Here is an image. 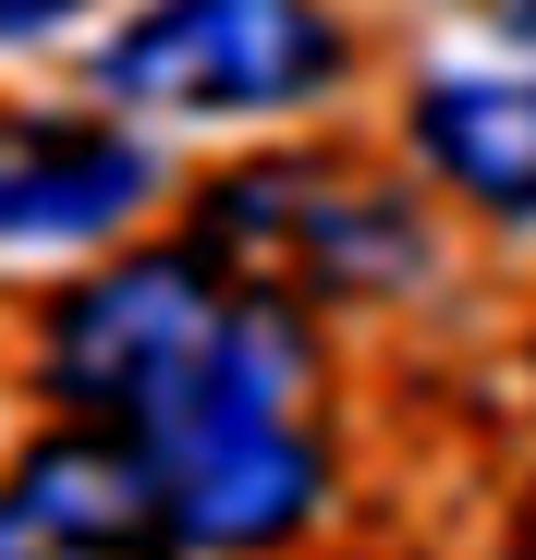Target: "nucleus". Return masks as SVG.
I'll return each mask as SVG.
<instances>
[{
	"label": "nucleus",
	"instance_id": "6e6552de",
	"mask_svg": "<svg viewBox=\"0 0 536 560\" xmlns=\"http://www.w3.org/2000/svg\"><path fill=\"white\" fill-rule=\"evenodd\" d=\"M85 13V0H0V49H13V37H61Z\"/></svg>",
	"mask_w": 536,
	"mask_h": 560
},
{
	"label": "nucleus",
	"instance_id": "1a4fd4ad",
	"mask_svg": "<svg viewBox=\"0 0 536 560\" xmlns=\"http://www.w3.org/2000/svg\"><path fill=\"white\" fill-rule=\"evenodd\" d=\"M488 13H500V37H524V49H536V0H488Z\"/></svg>",
	"mask_w": 536,
	"mask_h": 560
},
{
	"label": "nucleus",
	"instance_id": "f257e3e1",
	"mask_svg": "<svg viewBox=\"0 0 536 560\" xmlns=\"http://www.w3.org/2000/svg\"><path fill=\"white\" fill-rule=\"evenodd\" d=\"M49 390L73 402V427H123L147 463H184L244 427H293L305 329L232 268L135 256V268H98L85 293H61Z\"/></svg>",
	"mask_w": 536,
	"mask_h": 560
},
{
	"label": "nucleus",
	"instance_id": "20e7f679",
	"mask_svg": "<svg viewBox=\"0 0 536 560\" xmlns=\"http://www.w3.org/2000/svg\"><path fill=\"white\" fill-rule=\"evenodd\" d=\"M159 463L123 427H61L0 476V560H184Z\"/></svg>",
	"mask_w": 536,
	"mask_h": 560
},
{
	"label": "nucleus",
	"instance_id": "f03ea898",
	"mask_svg": "<svg viewBox=\"0 0 536 560\" xmlns=\"http://www.w3.org/2000/svg\"><path fill=\"white\" fill-rule=\"evenodd\" d=\"M341 85V25L317 0H147L98 49V98L159 122H268Z\"/></svg>",
	"mask_w": 536,
	"mask_h": 560
},
{
	"label": "nucleus",
	"instance_id": "7ed1b4c3",
	"mask_svg": "<svg viewBox=\"0 0 536 560\" xmlns=\"http://www.w3.org/2000/svg\"><path fill=\"white\" fill-rule=\"evenodd\" d=\"M208 256L256 280L268 305H317V293H403L427 268V232L415 208L341 171H232L208 183Z\"/></svg>",
	"mask_w": 536,
	"mask_h": 560
},
{
	"label": "nucleus",
	"instance_id": "0eeeda50",
	"mask_svg": "<svg viewBox=\"0 0 536 560\" xmlns=\"http://www.w3.org/2000/svg\"><path fill=\"white\" fill-rule=\"evenodd\" d=\"M403 135H415V159L439 183H464L476 208L536 220V73H439V85H415Z\"/></svg>",
	"mask_w": 536,
	"mask_h": 560
},
{
	"label": "nucleus",
	"instance_id": "39448f33",
	"mask_svg": "<svg viewBox=\"0 0 536 560\" xmlns=\"http://www.w3.org/2000/svg\"><path fill=\"white\" fill-rule=\"evenodd\" d=\"M147 208V147L110 110L0 98V244H98Z\"/></svg>",
	"mask_w": 536,
	"mask_h": 560
},
{
	"label": "nucleus",
	"instance_id": "423d86ee",
	"mask_svg": "<svg viewBox=\"0 0 536 560\" xmlns=\"http://www.w3.org/2000/svg\"><path fill=\"white\" fill-rule=\"evenodd\" d=\"M159 488H171L196 548H281L317 512V439H305V415L293 427H244V439H208L184 463H159Z\"/></svg>",
	"mask_w": 536,
	"mask_h": 560
}]
</instances>
